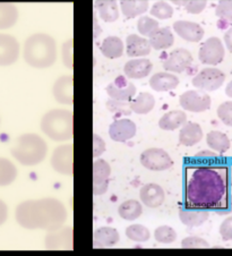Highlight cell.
Wrapping results in <instances>:
<instances>
[{
	"label": "cell",
	"instance_id": "cell-15",
	"mask_svg": "<svg viewBox=\"0 0 232 256\" xmlns=\"http://www.w3.org/2000/svg\"><path fill=\"white\" fill-rule=\"evenodd\" d=\"M52 94L56 101L62 104H72L74 102V80L72 76L64 75L56 80L52 86Z\"/></svg>",
	"mask_w": 232,
	"mask_h": 256
},
{
	"label": "cell",
	"instance_id": "cell-12",
	"mask_svg": "<svg viewBox=\"0 0 232 256\" xmlns=\"http://www.w3.org/2000/svg\"><path fill=\"white\" fill-rule=\"evenodd\" d=\"M192 64V56L187 49L177 48L168 54L163 62V68L166 72H182L188 70Z\"/></svg>",
	"mask_w": 232,
	"mask_h": 256
},
{
	"label": "cell",
	"instance_id": "cell-53",
	"mask_svg": "<svg viewBox=\"0 0 232 256\" xmlns=\"http://www.w3.org/2000/svg\"><path fill=\"white\" fill-rule=\"evenodd\" d=\"M226 179L228 182H230V185L232 186V167L230 169H226Z\"/></svg>",
	"mask_w": 232,
	"mask_h": 256
},
{
	"label": "cell",
	"instance_id": "cell-50",
	"mask_svg": "<svg viewBox=\"0 0 232 256\" xmlns=\"http://www.w3.org/2000/svg\"><path fill=\"white\" fill-rule=\"evenodd\" d=\"M7 218H8V206L2 200H0V226H2L6 222Z\"/></svg>",
	"mask_w": 232,
	"mask_h": 256
},
{
	"label": "cell",
	"instance_id": "cell-52",
	"mask_svg": "<svg viewBox=\"0 0 232 256\" xmlns=\"http://www.w3.org/2000/svg\"><path fill=\"white\" fill-rule=\"evenodd\" d=\"M226 94L229 96V98H232V80H230L229 84L226 85Z\"/></svg>",
	"mask_w": 232,
	"mask_h": 256
},
{
	"label": "cell",
	"instance_id": "cell-10",
	"mask_svg": "<svg viewBox=\"0 0 232 256\" xmlns=\"http://www.w3.org/2000/svg\"><path fill=\"white\" fill-rule=\"evenodd\" d=\"M180 106L189 112H203L208 110L212 104L210 96L198 90H189L180 96Z\"/></svg>",
	"mask_w": 232,
	"mask_h": 256
},
{
	"label": "cell",
	"instance_id": "cell-39",
	"mask_svg": "<svg viewBox=\"0 0 232 256\" xmlns=\"http://www.w3.org/2000/svg\"><path fill=\"white\" fill-rule=\"evenodd\" d=\"M151 15L158 20H168L174 15V8L166 2H156L151 8Z\"/></svg>",
	"mask_w": 232,
	"mask_h": 256
},
{
	"label": "cell",
	"instance_id": "cell-46",
	"mask_svg": "<svg viewBox=\"0 0 232 256\" xmlns=\"http://www.w3.org/2000/svg\"><path fill=\"white\" fill-rule=\"evenodd\" d=\"M106 148V145L104 140H103L100 135L94 134L93 135V156L98 159L100 158L103 153H104Z\"/></svg>",
	"mask_w": 232,
	"mask_h": 256
},
{
	"label": "cell",
	"instance_id": "cell-8",
	"mask_svg": "<svg viewBox=\"0 0 232 256\" xmlns=\"http://www.w3.org/2000/svg\"><path fill=\"white\" fill-rule=\"evenodd\" d=\"M226 80V75L222 70L214 67H208L202 70L192 83L200 91H216L220 88Z\"/></svg>",
	"mask_w": 232,
	"mask_h": 256
},
{
	"label": "cell",
	"instance_id": "cell-9",
	"mask_svg": "<svg viewBox=\"0 0 232 256\" xmlns=\"http://www.w3.org/2000/svg\"><path fill=\"white\" fill-rule=\"evenodd\" d=\"M224 54V46H223L222 41L216 36H210L202 44L198 58L205 65L216 66L223 62Z\"/></svg>",
	"mask_w": 232,
	"mask_h": 256
},
{
	"label": "cell",
	"instance_id": "cell-26",
	"mask_svg": "<svg viewBox=\"0 0 232 256\" xmlns=\"http://www.w3.org/2000/svg\"><path fill=\"white\" fill-rule=\"evenodd\" d=\"M187 122V114L182 110H171L166 112L158 120V127L163 130H176Z\"/></svg>",
	"mask_w": 232,
	"mask_h": 256
},
{
	"label": "cell",
	"instance_id": "cell-21",
	"mask_svg": "<svg viewBox=\"0 0 232 256\" xmlns=\"http://www.w3.org/2000/svg\"><path fill=\"white\" fill-rule=\"evenodd\" d=\"M120 240V234L117 229L112 227H100L94 230L93 245L98 248H108L117 245Z\"/></svg>",
	"mask_w": 232,
	"mask_h": 256
},
{
	"label": "cell",
	"instance_id": "cell-17",
	"mask_svg": "<svg viewBox=\"0 0 232 256\" xmlns=\"http://www.w3.org/2000/svg\"><path fill=\"white\" fill-rule=\"evenodd\" d=\"M106 93L110 99L130 102L136 93V86L126 78H119L106 86Z\"/></svg>",
	"mask_w": 232,
	"mask_h": 256
},
{
	"label": "cell",
	"instance_id": "cell-13",
	"mask_svg": "<svg viewBox=\"0 0 232 256\" xmlns=\"http://www.w3.org/2000/svg\"><path fill=\"white\" fill-rule=\"evenodd\" d=\"M111 174L110 164L103 159H96L93 164V194L102 195L108 190L109 177Z\"/></svg>",
	"mask_w": 232,
	"mask_h": 256
},
{
	"label": "cell",
	"instance_id": "cell-43",
	"mask_svg": "<svg viewBox=\"0 0 232 256\" xmlns=\"http://www.w3.org/2000/svg\"><path fill=\"white\" fill-rule=\"evenodd\" d=\"M216 114L224 125L232 127V101H226L218 106Z\"/></svg>",
	"mask_w": 232,
	"mask_h": 256
},
{
	"label": "cell",
	"instance_id": "cell-48",
	"mask_svg": "<svg viewBox=\"0 0 232 256\" xmlns=\"http://www.w3.org/2000/svg\"><path fill=\"white\" fill-rule=\"evenodd\" d=\"M194 158L200 162H210V160H216L218 158V154L213 151L204 150V151L196 153Z\"/></svg>",
	"mask_w": 232,
	"mask_h": 256
},
{
	"label": "cell",
	"instance_id": "cell-5",
	"mask_svg": "<svg viewBox=\"0 0 232 256\" xmlns=\"http://www.w3.org/2000/svg\"><path fill=\"white\" fill-rule=\"evenodd\" d=\"M72 112L67 109H52L46 112L41 119V130L50 140L65 142L72 138Z\"/></svg>",
	"mask_w": 232,
	"mask_h": 256
},
{
	"label": "cell",
	"instance_id": "cell-24",
	"mask_svg": "<svg viewBox=\"0 0 232 256\" xmlns=\"http://www.w3.org/2000/svg\"><path fill=\"white\" fill-rule=\"evenodd\" d=\"M203 130L196 122H187L179 132V143L184 146H194L203 140Z\"/></svg>",
	"mask_w": 232,
	"mask_h": 256
},
{
	"label": "cell",
	"instance_id": "cell-44",
	"mask_svg": "<svg viewBox=\"0 0 232 256\" xmlns=\"http://www.w3.org/2000/svg\"><path fill=\"white\" fill-rule=\"evenodd\" d=\"M179 6H184L189 14H200L203 12L208 2L204 0H189V2H176Z\"/></svg>",
	"mask_w": 232,
	"mask_h": 256
},
{
	"label": "cell",
	"instance_id": "cell-47",
	"mask_svg": "<svg viewBox=\"0 0 232 256\" xmlns=\"http://www.w3.org/2000/svg\"><path fill=\"white\" fill-rule=\"evenodd\" d=\"M218 232H220V234L224 242L232 240V216H228L226 219L223 221L220 226Z\"/></svg>",
	"mask_w": 232,
	"mask_h": 256
},
{
	"label": "cell",
	"instance_id": "cell-20",
	"mask_svg": "<svg viewBox=\"0 0 232 256\" xmlns=\"http://www.w3.org/2000/svg\"><path fill=\"white\" fill-rule=\"evenodd\" d=\"M153 65L152 62L148 60V59L145 58H137V59H132L124 67V75L134 80H140L145 78L151 74Z\"/></svg>",
	"mask_w": 232,
	"mask_h": 256
},
{
	"label": "cell",
	"instance_id": "cell-30",
	"mask_svg": "<svg viewBox=\"0 0 232 256\" xmlns=\"http://www.w3.org/2000/svg\"><path fill=\"white\" fill-rule=\"evenodd\" d=\"M154 106H156V99L148 92H142L130 101L132 112L138 114H146L152 112Z\"/></svg>",
	"mask_w": 232,
	"mask_h": 256
},
{
	"label": "cell",
	"instance_id": "cell-7",
	"mask_svg": "<svg viewBox=\"0 0 232 256\" xmlns=\"http://www.w3.org/2000/svg\"><path fill=\"white\" fill-rule=\"evenodd\" d=\"M140 164L144 168L152 172H164L174 166L170 154L158 148H151L140 154Z\"/></svg>",
	"mask_w": 232,
	"mask_h": 256
},
{
	"label": "cell",
	"instance_id": "cell-16",
	"mask_svg": "<svg viewBox=\"0 0 232 256\" xmlns=\"http://www.w3.org/2000/svg\"><path fill=\"white\" fill-rule=\"evenodd\" d=\"M136 130L137 128L134 122H132L130 119L122 118L111 124L109 127V135L114 142L124 143L134 138Z\"/></svg>",
	"mask_w": 232,
	"mask_h": 256
},
{
	"label": "cell",
	"instance_id": "cell-38",
	"mask_svg": "<svg viewBox=\"0 0 232 256\" xmlns=\"http://www.w3.org/2000/svg\"><path fill=\"white\" fill-rule=\"evenodd\" d=\"M158 28H160V25H158V20L148 16H142L137 22V30L143 38H150Z\"/></svg>",
	"mask_w": 232,
	"mask_h": 256
},
{
	"label": "cell",
	"instance_id": "cell-45",
	"mask_svg": "<svg viewBox=\"0 0 232 256\" xmlns=\"http://www.w3.org/2000/svg\"><path fill=\"white\" fill-rule=\"evenodd\" d=\"M182 248H210V244L205 240L197 236H189L182 242Z\"/></svg>",
	"mask_w": 232,
	"mask_h": 256
},
{
	"label": "cell",
	"instance_id": "cell-32",
	"mask_svg": "<svg viewBox=\"0 0 232 256\" xmlns=\"http://www.w3.org/2000/svg\"><path fill=\"white\" fill-rule=\"evenodd\" d=\"M150 2L146 0H122L120 2V8L124 17L127 18H135L137 16L143 15L144 12H148Z\"/></svg>",
	"mask_w": 232,
	"mask_h": 256
},
{
	"label": "cell",
	"instance_id": "cell-27",
	"mask_svg": "<svg viewBox=\"0 0 232 256\" xmlns=\"http://www.w3.org/2000/svg\"><path fill=\"white\" fill-rule=\"evenodd\" d=\"M148 42L154 50H163L170 48L174 44V36L170 28H158L148 38Z\"/></svg>",
	"mask_w": 232,
	"mask_h": 256
},
{
	"label": "cell",
	"instance_id": "cell-25",
	"mask_svg": "<svg viewBox=\"0 0 232 256\" xmlns=\"http://www.w3.org/2000/svg\"><path fill=\"white\" fill-rule=\"evenodd\" d=\"M179 85V78L168 72H160L151 76L150 86L156 92H166L174 90Z\"/></svg>",
	"mask_w": 232,
	"mask_h": 256
},
{
	"label": "cell",
	"instance_id": "cell-29",
	"mask_svg": "<svg viewBox=\"0 0 232 256\" xmlns=\"http://www.w3.org/2000/svg\"><path fill=\"white\" fill-rule=\"evenodd\" d=\"M102 54L109 59H117L124 54V42L118 36H108L102 41L100 46Z\"/></svg>",
	"mask_w": 232,
	"mask_h": 256
},
{
	"label": "cell",
	"instance_id": "cell-1",
	"mask_svg": "<svg viewBox=\"0 0 232 256\" xmlns=\"http://www.w3.org/2000/svg\"><path fill=\"white\" fill-rule=\"evenodd\" d=\"M229 196L226 168L216 162H200L184 168V206L213 210L220 208Z\"/></svg>",
	"mask_w": 232,
	"mask_h": 256
},
{
	"label": "cell",
	"instance_id": "cell-19",
	"mask_svg": "<svg viewBox=\"0 0 232 256\" xmlns=\"http://www.w3.org/2000/svg\"><path fill=\"white\" fill-rule=\"evenodd\" d=\"M140 198L144 206L158 208L164 202L166 194L162 187L158 184H146L140 190Z\"/></svg>",
	"mask_w": 232,
	"mask_h": 256
},
{
	"label": "cell",
	"instance_id": "cell-35",
	"mask_svg": "<svg viewBox=\"0 0 232 256\" xmlns=\"http://www.w3.org/2000/svg\"><path fill=\"white\" fill-rule=\"evenodd\" d=\"M96 4L98 14L106 23H114L119 18V8L114 0H104Z\"/></svg>",
	"mask_w": 232,
	"mask_h": 256
},
{
	"label": "cell",
	"instance_id": "cell-49",
	"mask_svg": "<svg viewBox=\"0 0 232 256\" xmlns=\"http://www.w3.org/2000/svg\"><path fill=\"white\" fill-rule=\"evenodd\" d=\"M216 212L220 216H226V214H229V213L232 212V195L228 196L226 200L224 202V204L220 208L216 210Z\"/></svg>",
	"mask_w": 232,
	"mask_h": 256
},
{
	"label": "cell",
	"instance_id": "cell-42",
	"mask_svg": "<svg viewBox=\"0 0 232 256\" xmlns=\"http://www.w3.org/2000/svg\"><path fill=\"white\" fill-rule=\"evenodd\" d=\"M72 39L67 40L64 42L62 46V59L64 65H65L68 70H72L74 68V49H72Z\"/></svg>",
	"mask_w": 232,
	"mask_h": 256
},
{
	"label": "cell",
	"instance_id": "cell-11",
	"mask_svg": "<svg viewBox=\"0 0 232 256\" xmlns=\"http://www.w3.org/2000/svg\"><path fill=\"white\" fill-rule=\"evenodd\" d=\"M20 46L15 36L0 33V67H7L15 64L20 58Z\"/></svg>",
	"mask_w": 232,
	"mask_h": 256
},
{
	"label": "cell",
	"instance_id": "cell-40",
	"mask_svg": "<svg viewBox=\"0 0 232 256\" xmlns=\"http://www.w3.org/2000/svg\"><path fill=\"white\" fill-rule=\"evenodd\" d=\"M106 108L110 112L116 114H122V116H130L132 114L130 102L127 101H117L114 99H109L106 101Z\"/></svg>",
	"mask_w": 232,
	"mask_h": 256
},
{
	"label": "cell",
	"instance_id": "cell-51",
	"mask_svg": "<svg viewBox=\"0 0 232 256\" xmlns=\"http://www.w3.org/2000/svg\"><path fill=\"white\" fill-rule=\"evenodd\" d=\"M224 44L226 46V49L232 52V28L224 33Z\"/></svg>",
	"mask_w": 232,
	"mask_h": 256
},
{
	"label": "cell",
	"instance_id": "cell-41",
	"mask_svg": "<svg viewBox=\"0 0 232 256\" xmlns=\"http://www.w3.org/2000/svg\"><path fill=\"white\" fill-rule=\"evenodd\" d=\"M216 14L223 22L232 24V0H223L218 4Z\"/></svg>",
	"mask_w": 232,
	"mask_h": 256
},
{
	"label": "cell",
	"instance_id": "cell-6",
	"mask_svg": "<svg viewBox=\"0 0 232 256\" xmlns=\"http://www.w3.org/2000/svg\"><path fill=\"white\" fill-rule=\"evenodd\" d=\"M51 167L65 176H72L74 172V146L72 144L59 145L51 156Z\"/></svg>",
	"mask_w": 232,
	"mask_h": 256
},
{
	"label": "cell",
	"instance_id": "cell-3",
	"mask_svg": "<svg viewBox=\"0 0 232 256\" xmlns=\"http://www.w3.org/2000/svg\"><path fill=\"white\" fill-rule=\"evenodd\" d=\"M23 58L28 66L44 70L57 60V44L46 33H34L24 42Z\"/></svg>",
	"mask_w": 232,
	"mask_h": 256
},
{
	"label": "cell",
	"instance_id": "cell-2",
	"mask_svg": "<svg viewBox=\"0 0 232 256\" xmlns=\"http://www.w3.org/2000/svg\"><path fill=\"white\" fill-rule=\"evenodd\" d=\"M67 216L66 206L54 198L28 200L15 208L16 222L28 230L54 232L62 227Z\"/></svg>",
	"mask_w": 232,
	"mask_h": 256
},
{
	"label": "cell",
	"instance_id": "cell-31",
	"mask_svg": "<svg viewBox=\"0 0 232 256\" xmlns=\"http://www.w3.org/2000/svg\"><path fill=\"white\" fill-rule=\"evenodd\" d=\"M18 10L15 5L8 2H0V30H7L18 20Z\"/></svg>",
	"mask_w": 232,
	"mask_h": 256
},
{
	"label": "cell",
	"instance_id": "cell-37",
	"mask_svg": "<svg viewBox=\"0 0 232 256\" xmlns=\"http://www.w3.org/2000/svg\"><path fill=\"white\" fill-rule=\"evenodd\" d=\"M154 240L160 244H172L177 240V232L170 226H160L154 230Z\"/></svg>",
	"mask_w": 232,
	"mask_h": 256
},
{
	"label": "cell",
	"instance_id": "cell-14",
	"mask_svg": "<svg viewBox=\"0 0 232 256\" xmlns=\"http://www.w3.org/2000/svg\"><path fill=\"white\" fill-rule=\"evenodd\" d=\"M44 245L48 250H72V228L62 227L54 232H49L46 236Z\"/></svg>",
	"mask_w": 232,
	"mask_h": 256
},
{
	"label": "cell",
	"instance_id": "cell-22",
	"mask_svg": "<svg viewBox=\"0 0 232 256\" xmlns=\"http://www.w3.org/2000/svg\"><path fill=\"white\" fill-rule=\"evenodd\" d=\"M151 46L145 38L137 36V34H130L126 39V52L132 58L144 57L151 52Z\"/></svg>",
	"mask_w": 232,
	"mask_h": 256
},
{
	"label": "cell",
	"instance_id": "cell-23",
	"mask_svg": "<svg viewBox=\"0 0 232 256\" xmlns=\"http://www.w3.org/2000/svg\"><path fill=\"white\" fill-rule=\"evenodd\" d=\"M210 212L200 208H192L182 206L179 210V219L187 227H200L208 221Z\"/></svg>",
	"mask_w": 232,
	"mask_h": 256
},
{
	"label": "cell",
	"instance_id": "cell-4",
	"mask_svg": "<svg viewBox=\"0 0 232 256\" xmlns=\"http://www.w3.org/2000/svg\"><path fill=\"white\" fill-rule=\"evenodd\" d=\"M12 156L25 167H32L44 161L48 154V144L40 135L28 133L17 138L12 148Z\"/></svg>",
	"mask_w": 232,
	"mask_h": 256
},
{
	"label": "cell",
	"instance_id": "cell-33",
	"mask_svg": "<svg viewBox=\"0 0 232 256\" xmlns=\"http://www.w3.org/2000/svg\"><path fill=\"white\" fill-rule=\"evenodd\" d=\"M118 213L122 219L126 221H134L142 216L143 206L137 200H127L120 204V206L118 208Z\"/></svg>",
	"mask_w": 232,
	"mask_h": 256
},
{
	"label": "cell",
	"instance_id": "cell-28",
	"mask_svg": "<svg viewBox=\"0 0 232 256\" xmlns=\"http://www.w3.org/2000/svg\"><path fill=\"white\" fill-rule=\"evenodd\" d=\"M206 143L208 148L218 153V154H224L226 152L229 151L231 146L230 140L228 135L218 130H212L206 135Z\"/></svg>",
	"mask_w": 232,
	"mask_h": 256
},
{
	"label": "cell",
	"instance_id": "cell-54",
	"mask_svg": "<svg viewBox=\"0 0 232 256\" xmlns=\"http://www.w3.org/2000/svg\"><path fill=\"white\" fill-rule=\"evenodd\" d=\"M0 124H2V119H0Z\"/></svg>",
	"mask_w": 232,
	"mask_h": 256
},
{
	"label": "cell",
	"instance_id": "cell-18",
	"mask_svg": "<svg viewBox=\"0 0 232 256\" xmlns=\"http://www.w3.org/2000/svg\"><path fill=\"white\" fill-rule=\"evenodd\" d=\"M174 30L182 39L188 42H200L204 36L203 28L189 20H177L174 23Z\"/></svg>",
	"mask_w": 232,
	"mask_h": 256
},
{
	"label": "cell",
	"instance_id": "cell-36",
	"mask_svg": "<svg viewBox=\"0 0 232 256\" xmlns=\"http://www.w3.org/2000/svg\"><path fill=\"white\" fill-rule=\"evenodd\" d=\"M126 236L128 240L135 242H146L151 238V232L145 226L134 224L126 228Z\"/></svg>",
	"mask_w": 232,
	"mask_h": 256
},
{
	"label": "cell",
	"instance_id": "cell-34",
	"mask_svg": "<svg viewBox=\"0 0 232 256\" xmlns=\"http://www.w3.org/2000/svg\"><path fill=\"white\" fill-rule=\"evenodd\" d=\"M16 166L6 158H0V187L12 185L16 180Z\"/></svg>",
	"mask_w": 232,
	"mask_h": 256
}]
</instances>
